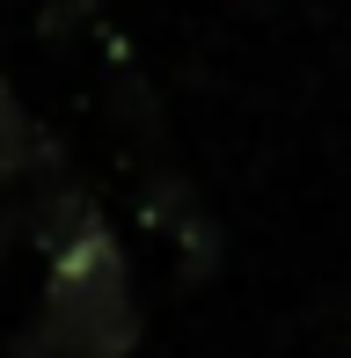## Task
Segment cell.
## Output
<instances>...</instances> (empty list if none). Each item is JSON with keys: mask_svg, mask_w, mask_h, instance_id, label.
<instances>
[{"mask_svg": "<svg viewBox=\"0 0 351 358\" xmlns=\"http://www.w3.org/2000/svg\"><path fill=\"white\" fill-rule=\"evenodd\" d=\"M132 344H139L132 264L110 241V227H95V234L52 249L44 307L8 358H132Z\"/></svg>", "mask_w": 351, "mask_h": 358, "instance_id": "obj_1", "label": "cell"}, {"mask_svg": "<svg viewBox=\"0 0 351 358\" xmlns=\"http://www.w3.org/2000/svg\"><path fill=\"white\" fill-rule=\"evenodd\" d=\"M44 161H59L52 132H44V124L29 117L22 103H15V88H8V80H0V183H15V176L44 169Z\"/></svg>", "mask_w": 351, "mask_h": 358, "instance_id": "obj_2", "label": "cell"}, {"mask_svg": "<svg viewBox=\"0 0 351 358\" xmlns=\"http://www.w3.org/2000/svg\"><path fill=\"white\" fill-rule=\"evenodd\" d=\"M103 227V213H95V198L81 183H52L44 190V205H37V220H29V234H37V249L52 256V249H66V241H81Z\"/></svg>", "mask_w": 351, "mask_h": 358, "instance_id": "obj_3", "label": "cell"}]
</instances>
